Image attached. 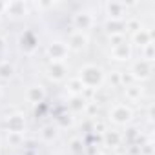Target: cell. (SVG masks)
<instances>
[{
    "label": "cell",
    "mask_w": 155,
    "mask_h": 155,
    "mask_svg": "<svg viewBox=\"0 0 155 155\" xmlns=\"http://www.w3.org/2000/svg\"><path fill=\"white\" fill-rule=\"evenodd\" d=\"M79 81L88 88V90H93V91H97L102 84H104V81H106V73H104V69L101 68V66H95V64H86V66H82L81 69H79Z\"/></svg>",
    "instance_id": "1"
},
{
    "label": "cell",
    "mask_w": 155,
    "mask_h": 155,
    "mask_svg": "<svg viewBox=\"0 0 155 155\" xmlns=\"http://www.w3.org/2000/svg\"><path fill=\"white\" fill-rule=\"evenodd\" d=\"M110 120L117 126H126L133 120V110L122 102L115 104L111 110H110Z\"/></svg>",
    "instance_id": "2"
},
{
    "label": "cell",
    "mask_w": 155,
    "mask_h": 155,
    "mask_svg": "<svg viewBox=\"0 0 155 155\" xmlns=\"http://www.w3.org/2000/svg\"><path fill=\"white\" fill-rule=\"evenodd\" d=\"M68 55H69V49L62 40H51L46 46V57L49 58V62H66Z\"/></svg>",
    "instance_id": "3"
},
{
    "label": "cell",
    "mask_w": 155,
    "mask_h": 155,
    "mask_svg": "<svg viewBox=\"0 0 155 155\" xmlns=\"http://www.w3.org/2000/svg\"><path fill=\"white\" fill-rule=\"evenodd\" d=\"M153 73V62H148L144 58H139L135 62H131L130 68V75L133 81H148Z\"/></svg>",
    "instance_id": "4"
},
{
    "label": "cell",
    "mask_w": 155,
    "mask_h": 155,
    "mask_svg": "<svg viewBox=\"0 0 155 155\" xmlns=\"http://www.w3.org/2000/svg\"><path fill=\"white\" fill-rule=\"evenodd\" d=\"M104 11L108 15V20H126L124 15L128 13V4L119 2V0H111V2L104 4Z\"/></svg>",
    "instance_id": "5"
},
{
    "label": "cell",
    "mask_w": 155,
    "mask_h": 155,
    "mask_svg": "<svg viewBox=\"0 0 155 155\" xmlns=\"http://www.w3.org/2000/svg\"><path fill=\"white\" fill-rule=\"evenodd\" d=\"M26 117H24V113H11V115H8L6 117V130H8V133H17V135H24V131H26Z\"/></svg>",
    "instance_id": "6"
},
{
    "label": "cell",
    "mask_w": 155,
    "mask_h": 155,
    "mask_svg": "<svg viewBox=\"0 0 155 155\" xmlns=\"http://www.w3.org/2000/svg\"><path fill=\"white\" fill-rule=\"evenodd\" d=\"M88 44H90V37L86 35V33H82V31H73L69 37H68V40H66V46H68V49L69 51H84L86 48H88Z\"/></svg>",
    "instance_id": "7"
},
{
    "label": "cell",
    "mask_w": 155,
    "mask_h": 155,
    "mask_svg": "<svg viewBox=\"0 0 155 155\" xmlns=\"http://www.w3.org/2000/svg\"><path fill=\"white\" fill-rule=\"evenodd\" d=\"M71 22H73L75 31H82V33H86V29L93 28L95 18H93V15H91L90 11H77V13L73 15Z\"/></svg>",
    "instance_id": "8"
},
{
    "label": "cell",
    "mask_w": 155,
    "mask_h": 155,
    "mask_svg": "<svg viewBox=\"0 0 155 155\" xmlns=\"http://www.w3.org/2000/svg\"><path fill=\"white\" fill-rule=\"evenodd\" d=\"M29 11L28 4L22 2V0H11V2H6V8H4V15L11 17V18H20V17H26Z\"/></svg>",
    "instance_id": "9"
},
{
    "label": "cell",
    "mask_w": 155,
    "mask_h": 155,
    "mask_svg": "<svg viewBox=\"0 0 155 155\" xmlns=\"http://www.w3.org/2000/svg\"><path fill=\"white\" fill-rule=\"evenodd\" d=\"M46 73H48V79L53 81V82H62V81H66V77H68L66 62H49Z\"/></svg>",
    "instance_id": "10"
},
{
    "label": "cell",
    "mask_w": 155,
    "mask_h": 155,
    "mask_svg": "<svg viewBox=\"0 0 155 155\" xmlns=\"http://www.w3.org/2000/svg\"><path fill=\"white\" fill-rule=\"evenodd\" d=\"M131 55H133L131 44H128V42H122V44L111 48V51H110V57L113 60H117V62H126V60L131 58Z\"/></svg>",
    "instance_id": "11"
},
{
    "label": "cell",
    "mask_w": 155,
    "mask_h": 155,
    "mask_svg": "<svg viewBox=\"0 0 155 155\" xmlns=\"http://www.w3.org/2000/svg\"><path fill=\"white\" fill-rule=\"evenodd\" d=\"M46 99V88L42 84H31L26 90V101L31 104H40Z\"/></svg>",
    "instance_id": "12"
},
{
    "label": "cell",
    "mask_w": 155,
    "mask_h": 155,
    "mask_svg": "<svg viewBox=\"0 0 155 155\" xmlns=\"http://www.w3.org/2000/svg\"><path fill=\"white\" fill-rule=\"evenodd\" d=\"M18 46H20V49H22L24 53H33V51L37 49V46H38V38H37L35 33L26 31V33H22L20 38H18Z\"/></svg>",
    "instance_id": "13"
},
{
    "label": "cell",
    "mask_w": 155,
    "mask_h": 155,
    "mask_svg": "<svg viewBox=\"0 0 155 155\" xmlns=\"http://www.w3.org/2000/svg\"><path fill=\"white\" fill-rule=\"evenodd\" d=\"M131 42H133L137 48L142 49L144 46H148V44L153 42V33H151L150 29H146V28H140L139 31L131 33Z\"/></svg>",
    "instance_id": "14"
},
{
    "label": "cell",
    "mask_w": 155,
    "mask_h": 155,
    "mask_svg": "<svg viewBox=\"0 0 155 155\" xmlns=\"http://www.w3.org/2000/svg\"><path fill=\"white\" fill-rule=\"evenodd\" d=\"M88 102H90V101H88L84 95H73V97H69V101H68V110H69L71 115H73V113H81V111H84V108H86Z\"/></svg>",
    "instance_id": "15"
},
{
    "label": "cell",
    "mask_w": 155,
    "mask_h": 155,
    "mask_svg": "<svg viewBox=\"0 0 155 155\" xmlns=\"http://www.w3.org/2000/svg\"><path fill=\"white\" fill-rule=\"evenodd\" d=\"M102 142H104V146H108V148H117V146H120V142H122V135H120L117 130H106V131L102 133Z\"/></svg>",
    "instance_id": "16"
},
{
    "label": "cell",
    "mask_w": 155,
    "mask_h": 155,
    "mask_svg": "<svg viewBox=\"0 0 155 155\" xmlns=\"http://www.w3.org/2000/svg\"><path fill=\"white\" fill-rule=\"evenodd\" d=\"M124 22L126 20H106L104 29H106L108 37H111V35H124V31H126V24Z\"/></svg>",
    "instance_id": "17"
},
{
    "label": "cell",
    "mask_w": 155,
    "mask_h": 155,
    "mask_svg": "<svg viewBox=\"0 0 155 155\" xmlns=\"http://www.w3.org/2000/svg\"><path fill=\"white\" fill-rule=\"evenodd\" d=\"M58 128L55 126V124H44L42 128H40V139L44 140V142H53V140H57L58 139Z\"/></svg>",
    "instance_id": "18"
},
{
    "label": "cell",
    "mask_w": 155,
    "mask_h": 155,
    "mask_svg": "<svg viewBox=\"0 0 155 155\" xmlns=\"http://www.w3.org/2000/svg\"><path fill=\"white\" fill-rule=\"evenodd\" d=\"M66 91L69 93V97H73V95H84L86 86L79 81V77H73V79H69L66 82Z\"/></svg>",
    "instance_id": "19"
},
{
    "label": "cell",
    "mask_w": 155,
    "mask_h": 155,
    "mask_svg": "<svg viewBox=\"0 0 155 155\" xmlns=\"http://www.w3.org/2000/svg\"><path fill=\"white\" fill-rule=\"evenodd\" d=\"M144 95V88L142 86H137V84H131L126 88V99L130 102H139Z\"/></svg>",
    "instance_id": "20"
},
{
    "label": "cell",
    "mask_w": 155,
    "mask_h": 155,
    "mask_svg": "<svg viewBox=\"0 0 155 155\" xmlns=\"http://www.w3.org/2000/svg\"><path fill=\"white\" fill-rule=\"evenodd\" d=\"M15 73H17V69H15V66H13L9 60L0 62V79H2V81H9V79H13Z\"/></svg>",
    "instance_id": "21"
},
{
    "label": "cell",
    "mask_w": 155,
    "mask_h": 155,
    "mask_svg": "<svg viewBox=\"0 0 155 155\" xmlns=\"http://www.w3.org/2000/svg\"><path fill=\"white\" fill-rule=\"evenodd\" d=\"M73 122H75V117L71 115V113H64V115H60V117H57V128L60 130V128H71L73 126Z\"/></svg>",
    "instance_id": "22"
},
{
    "label": "cell",
    "mask_w": 155,
    "mask_h": 155,
    "mask_svg": "<svg viewBox=\"0 0 155 155\" xmlns=\"http://www.w3.org/2000/svg\"><path fill=\"white\" fill-rule=\"evenodd\" d=\"M140 53H142V58H144V60H148V62H153V58H155V44L151 42V44L144 46V48L140 49Z\"/></svg>",
    "instance_id": "23"
},
{
    "label": "cell",
    "mask_w": 155,
    "mask_h": 155,
    "mask_svg": "<svg viewBox=\"0 0 155 155\" xmlns=\"http://www.w3.org/2000/svg\"><path fill=\"white\" fill-rule=\"evenodd\" d=\"M124 24H126V31H131V33H135V31H139V29L142 28L137 18H128Z\"/></svg>",
    "instance_id": "24"
},
{
    "label": "cell",
    "mask_w": 155,
    "mask_h": 155,
    "mask_svg": "<svg viewBox=\"0 0 155 155\" xmlns=\"http://www.w3.org/2000/svg\"><path fill=\"white\" fill-rule=\"evenodd\" d=\"M8 142H11L13 146H20L24 142V135H17V133H8Z\"/></svg>",
    "instance_id": "25"
},
{
    "label": "cell",
    "mask_w": 155,
    "mask_h": 155,
    "mask_svg": "<svg viewBox=\"0 0 155 155\" xmlns=\"http://www.w3.org/2000/svg\"><path fill=\"white\" fill-rule=\"evenodd\" d=\"M108 40H110V46H111V48H115V46L126 42V40H124V35H111V37H108Z\"/></svg>",
    "instance_id": "26"
},
{
    "label": "cell",
    "mask_w": 155,
    "mask_h": 155,
    "mask_svg": "<svg viewBox=\"0 0 155 155\" xmlns=\"http://www.w3.org/2000/svg\"><path fill=\"white\" fill-rule=\"evenodd\" d=\"M122 139H126V140H130V142H133L135 139H139V131L135 130V128H131V130H128V133L122 137Z\"/></svg>",
    "instance_id": "27"
},
{
    "label": "cell",
    "mask_w": 155,
    "mask_h": 155,
    "mask_svg": "<svg viewBox=\"0 0 155 155\" xmlns=\"http://www.w3.org/2000/svg\"><path fill=\"white\" fill-rule=\"evenodd\" d=\"M151 151H153V144L151 142H146L144 146H140V153L142 155H151Z\"/></svg>",
    "instance_id": "28"
},
{
    "label": "cell",
    "mask_w": 155,
    "mask_h": 155,
    "mask_svg": "<svg viewBox=\"0 0 155 155\" xmlns=\"http://www.w3.org/2000/svg\"><path fill=\"white\" fill-rule=\"evenodd\" d=\"M55 4H51V2H38L37 4V8H40V9H48V8H53Z\"/></svg>",
    "instance_id": "29"
},
{
    "label": "cell",
    "mask_w": 155,
    "mask_h": 155,
    "mask_svg": "<svg viewBox=\"0 0 155 155\" xmlns=\"http://www.w3.org/2000/svg\"><path fill=\"white\" fill-rule=\"evenodd\" d=\"M97 130H99V133H104V131H106L108 128H106V126H104L102 122H95V131H97Z\"/></svg>",
    "instance_id": "30"
},
{
    "label": "cell",
    "mask_w": 155,
    "mask_h": 155,
    "mask_svg": "<svg viewBox=\"0 0 155 155\" xmlns=\"http://www.w3.org/2000/svg\"><path fill=\"white\" fill-rule=\"evenodd\" d=\"M4 49H6V38L0 35V51H4Z\"/></svg>",
    "instance_id": "31"
},
{
    "label": "cell",
    "mask_w": 155,
    "mask_h": 155,
    "mask_svg": "<svg viewBox=\"0 0 155 155\" xmlns=\"http://www.w3.org/2000/svg\"><path fill=\"white\" fill-rule=\"evenodd\" d=\"M2 95H4V91H2V88H0V99H2Z\"/></svg>",
    "instance_id": "32"
},
{
    "label": "cell",
    "mask_w": 155,
    "mask_h": 155,
    "mask_svg": "<svg viewBox=\"0 0 155 155\" xmlns=\"http://www.w3.org/2000/svg\"><path fill=\"white\" fill-rule=\"evenodd\" d=\"M97 155H106V153H97Z\"/></svg>",
    "instance_id": "33"
},
{
    "label": "cell",
    "mask_w": 155,
    "mask_h": 155,
    "mask_svg": "<svg viewBox=\"0 0 155 155\" xmlns=\"http://www.w3.org/2000/svg\"><path fill=\"white\" fill-rule=\"evenodd\" d=\"M0 20H2V15H0Z\"/></svg>",
    "instance_id": "34"
}]
</instances>
